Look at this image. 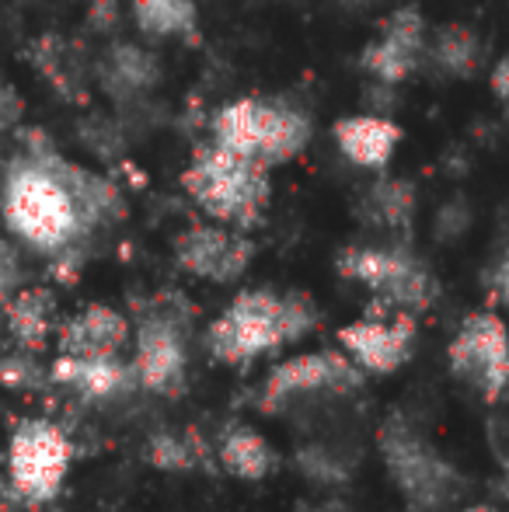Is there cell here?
Instances as JSON below:
<instances>
[{
  "label": "cell",
  "mask_w": 509,
  "mask_h": 512,
  "mask_svg": "<svg viewBox=\"0 0 509 512\" xmlns=\"http://www.w3.org/2000/svg\"><path fill=\"white\" fill-rule=\"evenodd\" d=\"M74 464V443L49 418H25L7 443L11 492L28 506H42L63 488Z\"/></svg>",
  "instance_id": "obj_6"
},
{
  "label": "cell",
  "mask_w": 509,
  "mask_h": 512,
  "mask_svg": "<svg viewBox=\"0 0 509 512\" xmlns=\"http://www.w3.org/2000/svg\"><path fill=\"white\" fill-rule=\"evenodd\" d=\"M433 60L440 63L447 74L454 77H471L482 63V42L471 28L464 25H447L440 28L433 42Z\"/></svg>",
  "instance_id": "obj_21"
},
{
  "label": "cell",
  "mask_w": 509,
  "mask_h": 512,
  "mask_svg": "<svg viewBox=\"0 0 509 512\" xmlns=\"http://www.w3.org/2000/svg\"><path fill=\"white\" fill-rule=\"evenodd\" d=\"M360 384H363V370L346 352H307V356L286 359V363H279L269 373L258 405L265 411H276L290 398H300V394H321V391L346 394L356 391Z\"/></svg>",
  "instance_id": "obj_9"
},
{
  "label": "cell",
  "mask_w": 509,
  "mask_h": 512,
  "mask_svg": "<svg viewBox=\"0 0 509 512\" xmlns=\"http://www.w3.org/2000/svg\"><path fill=\"white\" fill-rule=\"evenodd\" d=\"M53 380L70 391H77L84 401H112L126 394L136 384L133 370L119 359H74L60 356L53 366Z\"/></svg>",
  "instance_id": "obj_16"
},
{
  "label": "cell",
  "mask_w": 509,
  "mask_h": 512,
  "mask_svg": "<svg viewBox=\"0 0 509 512\" xmlns=\"http://www.w3.org/2000/svg\"><path fill=\"white\" fill-rule=\"evenodd\" d=\"M492 91H496V98H503L509 105V60H499L496 70H492Z\"/></svg>",
  "instance_id": "obj_29"
},
{
  "label": "cell",
  "mask_w": 509,
  "mask_h": 512,
  "mask_svg": "<svg viewBox=\"0 0 509 512\" xmlns=\"http://www.w3.org/2000/svg\"><path fill=\"white\" fill-rule=\"evenodd\" d=\"M182 185L189 199L203 213H210L217 223L248 230L258 223L272 196L269 164L255 157L234 154V150L210 143L192 154V164L185 168Z\"/></svg>",
  "instance_id": "obj_3"
},
{
  "label": "cell",
  "mask_w": 509,
  "mask_h": 512,
  "mask_svg": "<svg viewBox=\"0 0 509 512\" xmlns=\"http://www.w3.org/2000/svg\"><path fill=\"white\" fill-rule=\"evenodd\" d=\"M133 18L150 39L196 32V4L192 0H133Z\"/></svg>",
  "instance_id": "obj_19"
},
{
  "label": "cell",
  "mask_w": 509,
  "mask_h": 512,
  "mask_svg": "<svg viewBox=\"0 0 509 512\" xmlns=\"http://www.w3.org/2000/svg\"><path fill=\"white\" fill-rule=\"evenodd\" d=\"M7 331L25 352H42L53 331V293L49 290H18L4 304Z\"/></svg>",
  "instance_id": "obj_17"
},
{
  "label": "cell",
  "mask_w": 509,
  "mask_h": 512,
  "mask_svg": "<svg viewBox=\"0 0 509 512\" xmlns=\"http://www.w3.org/2000/svg\"><path fill=\"white\" fill-rule=\"evenodd\" d=\"M450 370L489 401L509 394V328L492 310L468 314L450 342Z\"/></svg>",
  "instance_id": "obj_8"
},
{
  "label": "cell",
  "mask_w": 509,
  "mask_h": 512,
  "mask_svg": "<svg viewBox=\"0 0 509 512\" xmlns=\"http://www.w3.org/2000/svg\"><path fill=\"white\" fill-rule=\"evenodd\" d=\"M381 453L394 485L412 512H440L461 495V474L412 429L401 415H391L381 429Z\"/></svg>",
  "instance_id": "obj_5"
},
{
  "label": "cell",
  "mask_w": 509,
  "mask_h": 512,
  "mask_svg": "<svg viewBox=\"0 0 509 512\" xmlns=\"http://www.w3.org/2000/svg\"><path fill=\"white\" fill-rule=\"evenodd\" d=\"M314 321H318V310L304 293L245 290L210 324L206 349L220 363L241 366L304 338Z\"/></svg>",
  "instance_id": "obj_2"
},
{
  "label": "cell",
  "mask_w": 509,
  "mask_h": 512,
  "mask_svg": "<svg viewBox=\"0 0 509 512\" xmlns=\"http://www.w3.org/2000/svg\"><path fill=\"white\" fill-rule=\"evenodd\" d=\"M422 46H426V21L415 7H401L384 21L381 35L363 49V67L381 84H401L419 67Z\"/></svg>",
  "instance_id": "obj_13"
},
{
  "label": "cell",
  "mask_w": 509,
  "mask_h": 512,
  "mask_svg": "<svg viewBox=\"0 0 509 512\" xmlns=\"http://www.w3.org/2000/svg\"><path fill=\"white\" fill-rule=\"evenodd\" d=\"M147 460L161 471H192L206 460V450L192 432H154L147 443Z\"/></svg>",
  "instance_id": "obj_23"
},
{
  "label": "cell",
  "mask_w": 509,
  "mask_h": 512,
  "mask_svg": "<svg viewBox=\"0 0 509 512\" xmlns=\"http://www.w3.org/2000/svg\"><path fill=\"white\" fill-rule=\"evenodd\" d=\"M185 370H189V352L185 335L175 314H150L136 335V359L133 377L143 391L175 398L185 391Z\"/></svg>",
  "instance_id": "obj_10"
},
{
  "label": "cell",
  "mask_w": 509,
  "mask_h": 512,
  "mask_svg": "<svg viewBox=\"0 0 509 512\" xmlns=\"http://www.w3.org/2000/svg\"><path fill=\"white\" fill-rule=\"evenodd\" d=\"M339 272L370 286L387 307L426 310L436 300V279L419 258L401 248H349L339 255Z\"/></svg>",
  "instance_id": "obj_7"
},
{
  "label": "cell",
  "mask_w": 509,
  "mask_h": 512,
  "mask_svg": "<svg viewBox=\"0 0 509 512\" xmlns=\"http://www.w3.org/2000/svg\"><path fill=\"white\" fill-rule=\"evenodd\" d=\"M370 220L387 230H405L415 216V189L401 178H384L367 196Z\"/></svg>",
  "instance_id": "obj_22"
},
{
  "label": "cell",
  "mask_w": 509,
  "mask_h": 512,
  "mask_svg": "<svg viewBox=\"0 0 509 512\" xmlns=\"http://www.w3.org/2000/svg\"><path fill=\"white\" fill-rule=\"evenodd\" d=\"M461 512H492L489 506H468V509H461Z\"/></svg>",
  "instance_id": "obj_30"
},
{
  "label": "cell",
  "mask_w": 509,
  "mask_h": 512,
  "mask_svg": "<svg viewBox=\"0 0 509 512\" xmlns=\"http://www.w3.org/2000/svg\"><path fill=\"white\" fill-rule=\"evenodd\" d=\"M346 356L367 373H394L408 363L415 342V321L408 310L387 317V321H353L339 331Z\"/></svg>",
  "instance_id": "obj_12"
},
{
  "label": "cell",
  "mask_w": 509,
  "mask_h": 512,
  "mask_svg": "<svg viewBox=\"0 0 509 512\" xmlns=\"http://www.w3.org/2000/svg\"><path fill=\"white\" fill-rule=\"evenodd\" d=\"M339 150L356 164V168H387L401 140V129L384 115H346L332 129Z\"/></svg>",
  "instance_id": "obj_15"
},
{
  "label": "cell",
  "mask_w": 509,
  "mask_h": 512,
  "mask_svg": "<svg viewBox=\"0 0 509 512\" xmlns=\"http://www.w3.org/2000/svg\"><path fill=\"white\" fill-rule=\"evenodd\" d=\"M105 81L112 84V91H123V95H140V91H150L157 81H161V67L157 60L140 46H123L112 49L109 63H105Z\"/></svg>",
  "instance_id": "obj_20"
},
{
  "label": "cell",
  "mask_w": 509,
  "mask_h": 512,
  "mask_svg": "<svg viewBox=\"0 0 509 512\" xmlns=\"http://www.w3.org/2000/svg\"><path fill=\"white\" fill-rule=\"evenodd\" d=\"M119 18V0H91V21L102 28L116 25Z\"/></svg>",
  "instance_id": "obj_27"
},
{
  "label": "cell",
  "mask_w": 509,
  "mask_h": 512,
  "mask_svg": "<svg viewBox=\"0 0 509 512\" xmlns=\"http://www.w3.org/2000/svg\"><path fill=\"white\" fill-rule=\"evenodd\" d=\"M300 467H304L314 481H328V485L346 478V467H342V460L328 457L325 450H304V453H300Z\"/></svg>",
  "instance_id": "obj_25"
},
{
  "label": "cell",
  "mask_w": 509,
  "mask_h": 512,
  "mask_svg": "<svg viewBox=\"0 0 509 512\" xmlns=\"http://www.w3.org/2000/svg\"><path fill=\"white\" fill-rule=\"evenodd\" d=\"M21 112H25V102H21V95L14 88H0V136L11 133L14 126H18Z\"/></svg>",
  "instance_id": "obj_26"
},
{
  "label": "cell",
  "mask_w": 509,
  "mask_h": 512,
  "mask_svg": "<svg viewBox=\"0 0 509 512\" xmlns=\"http://www.w3.org/2000/svg\"><path fill=\"white\" fill-rule=\"evenodd\" d=\"M220 464L241 481H262L276 467V453L252 425H231L220 439Z\"/></svg>",
  "instance_id": "obj_18"
},
{
  "label": "cell",
  "mask_w": 509,
  "mask_h": 512,
  "mask_svg": "<svg viewBox=\"0 0 509 512\" xmlns=\"http://www.w3.org/2000/svg\"><path fill=\"white\" fill-rule=\"evenodd\" d=\"M129 342V321L119 310L91 304L60 328V352L74 359H119Z\"/></svg>",
  "instance_id": "obj_14"
},
{
  "label": "cell",
  "mask_w": 509,
  "mask_h": 512,
  "mask_svg": "<svg viewBox=\"0 0 509 512\" xmlns=\"http://www.w3.org/2000/svg\"><path fill=\"white\" fill-rule=\"evenodd\" d=\"M0 209L11 234L35 251L60 255L91 227L116 216L119 192L109 178L77 168L39 143L32 157L11 164Z\"/></svg>",
  "instance_id": "obj_1"
},
{
  "label": "cell",
  "mask_w": 509,
  "mask_h": 512,
  "mask_svg": "<svg viewBox=\"0 0 509 512\" xmlns=\"http://www.w3.org/2000/svg\"><path fill=\"white\" fill-rule=\"evenodd\" d=\"M489 283H492V293H496L499 300H506V304H509V251L503 255V262H499L496 269H492Z\"/></svg>",
  "instance_id": "obj_28"
},
{
  "label": "cell",
  "mask_w": 509,
  "mask_h": 512,
  "mask_svg": "<svg viewBox=\"0 0 509 512\" xmlns=\"http://www.w3.org/2000/svg\"><path fill=\"white\" fill-rule=\"evenodd\" d=\"M213 143L262 164H286L311 143V119L269 98H238L213 115Z\"/></svg>",
  "instance_id": "obj_4"
},
{
  "label": "cell",
  "mask_w": 509,
  "mask_h": 512,
  "mask_svg": "<svg viewBox=\"0 0 509 512\" xmlns=\"http://www.w3.org/2000/svg\"><path fill=\"white\" fill-rule=\"evenodd\" d=\"M252 255L255 244L245 234L227 227V223L224 227L196 223V227L182 230L175 237V262L189 276L210 279V283H234L238 276H245Z\"/></svg>",
  "instance_id": "obj_11"
},
{
  "label": "cell",
  "mask_w": 509,
  "mask_h": 512,
  "mask_svg": "<svg viewBox=\"0 0 509 512\" xmlns=\"http://www.w3.org/2000/svg\"><path fill=\"white\" fill-rule=\"evenodd\" d=\"M18 286H21V255L11 241L0 237V304H7L18 293Z\"/></svg>",
  "instance_id": "obj_24"
}]
</instances>
